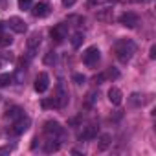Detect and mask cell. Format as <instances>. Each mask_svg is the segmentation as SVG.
Returning a JSON list of instances; mask_svg holds the SVG:
<instances>
[{"mask_svg":"<svg viewBox=\"0 0 156 156\" xmlns=\"http://www.w3.org/2000/svg\"><path fill=\"white\" fill-rule=\"evenodd\" d=\"M6 61H13V55L9 53V55H6V57H0V68H2V64H4Z\"/></svg>","mask_w":156,"mask_h":156,"instance_id":"30","label":"cell"},{"mask_svg":"<svg viewBox=\"0 0 156 156\" xmlns=\"http://www.w3.org/2000/svg\"><path fill=\"white\" fill-rule=\"evenodd\" d=\"M50 11H51V6L48 2H37L31 9V15L37 17V19H44V17L50 15Z\"/></svg>","mask_w":156,"mask_h":156,"instance_id":"5","label":"cell"},{"mask_svg":"<svg viewBox=\"0 0 156 156\" xmlns=\"http://www.w3.org/2000/svg\"><path fill=\"white\" fill-rule=\"evenodd\" d=\"M42 107L44 108H57L59 105H57V99L51 98V99H42Z\"/></svg>","mask_w":156,"mask_h":156,"instance_id":"23","label":"cell"},{"mask_svg":"<svg viewBox=\"0 0 156 156\" xmlns=\"http://www.w3.org/2000/svg\"><path fill=\"white\" fill-rule=\"evenodd\" d=\"M149 57H151V59H156V44L151 46V50H149Z\"/></svg>","mask_w":156,"mask_h":156,"instance_id":"29","label":"cell"},{"mask_svg":"<svg viewBox=\"0 0 156 156\" xmlns=\"http://www.w3.org/2000/svg\"><path fill=\"white\" fill-rule=\"evenodd\" d=\"M20 116H24V110L20 108V107H11V108H8V112H6V118L8 119H19Z\"/></svg>","mask_w":156,"mask_h":156,"instance_id":"12","label":"cell"},{"mask_svg":"<svg viewBox=\"0 0 156 156\" xmlns=\"http://www.w3.org/2000/svg\"><path fill=\"white\" fill-rule=\"evenodd\" d=\"M105 79H107V77H105V73H99V75H96V77H94V83H96V85H101Z\"/></svg>","mask_w":156,"mask_h":156,"instance_id":"28","label":"cell"},{"mask_svg":"<svg viewBox=\"0 0 156 156\" xmlns=\"http://www.w3.org/2000/svg\"><path fill=\"white\" fill-rule=\"evenodd\" d=\"M83 41H85V35H83V33H73V37H72V46H73V48H79V46L83 44Z\"/></svg>","mask_w":156,"mask_h":156,"instance_id":"19","label":"cell"},{"mask_svg":"<svg viewBox=\"0 0 156 156\" xmlns=\"http://www.w3.org/2000/svg\"><path fill=\"white\" fill-rule=\"evenodd\" d=\"M98 20L110 22L112 20V9H101V11H98Z\"/></svg>","mask_w":156,"mask_h":156,"instance_id":"16","label":"cell"},{"mask_svg":"<svg viewBox=\"0 0 156 156\" xmlns=\"http://www.w3.org/2000/svg\"><path fill=\"white\" fill-rule=\"evenodd\" d=\"M39 44H41V35H39V33H31L30 39H28V48H30L31 51H35V50L39 48Z\"/></svg>","mask_w":156,"mask_h":156,"instance_id":"13","label":"cell"},{"mask_svg":"<svg viewBox=\"0 0 156 156\" xmlns=\"http://www.w3.org/2000/svg\"><path fill=\"white\" fill-rule=\"evenodd\" d=\"M48 87H50V77H48V73H46V72H41V73L37 75V79H35L33 88H35V92L42 94V92H46V90H48Z\"/></svg>","mask_w":156,"mask_h":156,"instance_id":"4","label":"cell"},{"mask_svg":"<svg viewBox=\"0 0 156 156\" xmlns=\"http://www.w3.org/2000/svg\"><path fill=\"white\" fill-rule=\"evenodd\" d=\"M138 20H140V17L134 13V11H125L121 17H119V22L125 26V28H136L138 26Z\"/></svg>","mask_w":156,"mask_h":156,"instance_id":"6","label":"cell"},{"mask_svg":"<svg viewBox=\"0 0 156 156\" xmlns=\"http://www.w3.org/2000/svg\"><path fill=\"white\" fill-rule=\"evenodd\" d=\"M73 81H75L77 85H83V83L87 81V77H85L83 73H73Z\"/></svg>","mask_w":156,"mask_h":156,"instance_id":"26","label":"cell"},{"mask_svg":"<svg viewBox=\"0 0 156 156\" xmlns=\"http://www.w3.org/2000/svg\"><path fill=\"white\" fill-rule=\"evenodd\" d=\"M2 30H4V24H2V22H0V33H2Z\"/></svg>","mask_w":156,"mask_h":156,"instance_id":"33","label":"cell"},{"mask_svg":"<svg viewBox=\"0 0 156 156\" xmlns=\"http://www.w3.org/2000/svg\"><path fill=\"white\" fill-rule=\"evenodd\" d=\"M30 125H31V119H30L28 116H20L19 119H15V123H13V127H11V134H15V136L24 134V132L30 129Z\"/></svg>","mask_w":156,"mask_h":156,"instance_id":"3","label":"cell"},{"mask_svg":"<svg viewBox=\"0 0 156 156\" xmlns=\"http://www.w3.org/2000/svg\"><path fill=\"white\" fill-rule=\"evenodd\" d=\"M13 42V39L9 37V35H4V33H0V48H6V46H9Z\"/></svg>","mask_w":156,"mask_h":156,"instance_id":"20","label":"cell"},{"mask_svg":"<svg viewBox=\"0 0 156 156\" xmlns=\"http://www.w3.org/2000/svg\"><path fill=\"white\" fill-rule=\"evenodd\" d=\"M136 53V44L130 39H119L114 44V55L119 62H127L132 59V55Z\"/></svg>","mask_w":156,"mask_h":156,"instance_id":"1","label":"cell"},{"mask_svg":"<svg viewBox=\"0 0 156 156\" xmlns=\"http://www.w3.org/2000/svg\"><path fill=\"white\" fill-rule=\"evenodd\" d=\"M96 101H98V92H90V94L87 96V99H85V107H87V108H92Z\"/></svg>","mask_w":156,"mask_h":156,"instance_id":"17","label":"cell"},{"mask_svg":"<svg viewBox=\"0 0 156 156\" xmlns=\"http://www.w3.org/2000/svg\"><path fill=\"white\" fill-rule=\"evenodd\" d=\"M75 2H77V0H62V6H64V8H72Z\"/></svg>","mask_w":156,"mask_h":156,"instance_id":"31","label":"cell"},{"mask_svg":"<svg viewBox=\"0 0 156 156\" xmlns=\"http://www.w3.org/2000/svg\"><path fill=\"white\" fill-rule=\"evenodd\" d=\"M105 77H110V79H118V77H119V72H118L116 68H110V70L105 73Z\"/></svg>","mask_w":156,"mask_h":156,"instance_id":"24","label":"cell"},{"mask_svg":"<svg viewBox=\"0 0 156 156\" xmlns=\"http://www.w3.org/2000/svg\"><path fill=\"white\" fill-rule=\"evenodd\" d=\"M98 136V127L96 125H87L81 132H79V136H77V138H79L81 141H87V140H94Z\"/></svg>","mask_w":156,"mask_h":156,"instance_id":"8","label":"cell"},{"mask_svg":"<svg viewBox=\"0 0 156 156\" xmlns=\"http://www.w3.org/2000/svg\"><path fill=\"white\" fill-rule=\"evenodd\" d=\"M31 2H33V0H19V8L20 9H30L31 8Z\"/></svg>","mask_w":156,"mask_h":156,"instance_id":"25","label":"cell"},{"mask_svg":"<svg viewBox=\"0 0 156 156\" xmlns=\"http://www.w3.org/2000/svg\"><path fill=\"white\" fill-rule=\"evenodd\" d=\"M55 99H57V105H59V107H64V105H66V101H68V94L62 90V87H59Z\"/></svg>","mask_w":156,"mask_h":156,"instance_id":"14","label":"cell"},{"mask_svg":"<svg viewBox=\"0 0 156 156\" xmlns=\"http://www.w3.org/2000/svg\"><path fill=\"white\" fill-rule=\"evenodd\" d=\"M8 24H9V28H11V30H13L15 33H24V31L28 30L26 22H24V20L20 19V17H11Z\"/></svg>","mask_w":156,"mask_h":156,"instance_id":"9","label":"cell"},{"mask_svg":"<svg viewBox=\"0 0 156 156\" xmlns=\"http://www.w3.org/2000/svg\"><path fill=\"white\" fill-rule=\"evenodd\" d=\"M130 105H134V107L143 105V96H140V94H132V96H130Z\"/></svg>","mask_w":156,"mask_h":156,"instance_id":"22","label":"cell"},{"mask_svg":"<svg viewBox=\"0 0 156 156\" xmlns=\"http://www.w3.org/2000/svg\"><path fill=\"white\" fill-rule=\"evenodd\" d=\"M44 151H46V152H57V151H59V141H55V140H50V141H46V145H44Z\"/></svg>","mask_w":156,"mask_h":156,"instance_id":"18","label":"cell"},{"mask_svg":"<svg viewBox=\"0 0 156 156\" xmlns=\"http://www.w3.org/2000/svg\"><path fill=\"white\" fill-rule=\"evenodd\" d=\"M44 132L46 134H50V136H59V134H62V127H61V123L59 121H46L44 123Z\"/></svg>","mask_w":156,"mask_h":156,"instance_id":"10","label":"cell"},{"mask_svg":"<svg viewBox=\"0 0 156 156\" xmlns=\"http://www.w3.org/2000/svg\"><path fill=\"white\" fill-rule=\"evenodd\" d=\"M66 33H68V26L66 24H57L50 30V35L55 42H62L66 39Z\"/></svg>","mask_w":156,"mask_h":156,"instance_id":"7","label":"cell"},{"mask_svg":"<svg viewBox=\"0 0 156 156\" xmlns=\"http://www.w3.org/2000/svg\"><path fill=\"white\" fill-rule=\"evenodd\" d=\"M110 140H112V138H110V134H103V136L99 138V143H98V149H99V151H107V149H108V145L112 143Z\"/></svg>","mask_w":156,"mask_h":156,"instance_id":"15","label":"cell"},{"mask_svg":"<svg viewBox=\"0 0 156 156\" xmlns=\"http://www.w3.org/2000/svg\"><path fill=\"white\" fill-rule=\"evenodd\" d=\"M11 147H0V154H9Z\"/></svg>","mask_w":156,"mask_h":156,"instance_id":"32","label":"cell"},{"mask_svg":"<svg viewBox=\"0 0 156 156\" xmlns=\"http://www.w3.org/2000/svg\"><path fill=\"white\" fill-rule=\"evenodd\" d=\"M11 81H13V75H9V73H2V75H0V87H8Z\"/></svg>","mask_w":156,"mask_h":156,"instance_id":"21","label":"cell"},{"mask_svg":"<svg viewBox=\"0 0 156 156\" xmlns=\"http://www.w3.org/2000/svg\"><path fill=\"white\" fill-rule=\"evenodd\" d=\"M108 101L112 103V105H121V101H123V94H121V90L119 88H116V87H112L110 90H108Z\"/></svg>","mask_w":156,"mask_h":156,"instance_id":"11","label":"cell"},{"mask_svg":"<svg viewBox=\"0 0 156 156\" xmlns=\"http://www.w3.org/2000/svg\"><path fill=\"white\" fill-rule=\"evenodd\" d=\"M83 62H85L87 66H96V64L99 62V50H98V46H90V48L85 50V53H83Z\"/></svg>","mask_w":156,"mask_h":156,"instance_id":"2","label":"cell"},{"mask_svg":"<svg viewBox=\"0 0 156 156\" xmlns=\"http://www.w3.org/2000/svg\"><path fill=\"white\" fill-rule=\"evenodd\" d=\"M44 62H46V64H51V62H55V53H53V51H50V53L44 57Z\"/></svg>","mask_w":156,"mask_h":156,"instance_id":"27","label":"cell"}]
</instances>
